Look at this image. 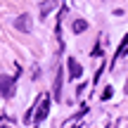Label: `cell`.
I'll return each instance as SVG.
<instances>
[{
	"mask_svg": "<svg viewBox=\"0 0 128 128\" xmlns=\"http://www.w3.org/2000/svg\"><path fill=\"white\" fill-rule=\"evenodd\" d=\"M66 69H69V78H71V81H76V78L83 76V66L78 64L76 57H69L66 60Z\"/></svg>",
	"mask_w": 128,
	"mask_h": 128,
	"instance_id": "1",
	"label": "cell"
},
{
	"mask_svg": "<svg viewBox=\"0 0 128 128\" xmlns=\"http://www.w3.org/2000/svg\"><path fill=\"white\" fill-rule=\"evenodd\" d=\"M31 26H33V22H31L28 14H19V17L14 19V28H19V31H24V33L31 31Z\"/></svg>",
	"mask_w": 128,
	"mask_h": 128,
	"instance_id": "2",
	"label": "cell"
},
{
	"mask_svg": "<svg viewBox=\"0 0 128 128\" xmlns=\"http://www.w3.org/2000/svg\"><path fill=\"white\" fill-rule=\"evenodd\" d=\"M12 88H14V78H10V76H2V78H0V95H2V97H10V95H12Z\"/></svg>",
	"mask_w": 128,
	"mask_h": 128,
	"instance_id": "3",
	"label": "cell"
},
{
	"mask_svg": "<svg viewBox=\"0 0 128 128\" xmlns=\"http://www.w3.org/2000/svg\"><path fill=\"white\" fill-rule=\"evenodd\" d=\"M48 112H50V97H43L40 100V109H38V114H36V121H43L48 116Z\"/></svg>",
	"mask_w": 128,
	"mask_h": 128,
	"instance_id": "4",
	"label": "cell"
},
{
	"mask_svg": "<svg viewBox=\"0 0 128 128\" xmlns=\"http://www.w3.org/2000/svg\"><path fill=\"white\" fill-rule=\"evenodd\" d=\"M86 28H88V22H86V19H76V22L71 24V31L74 33H83Z\"/></svg>",
	"mask_w": 128,
	"mask_h": 128,
	"instance_id": "5",
	"label": "cell"
},
{
	"mask_svg": "<svg viewBox=\"0 0 128 128\" xmlns=\"http://www.w3.org/2000/svg\"><path fill=\"white\" fill-rule=\"evenodd\" d=\"M55 97H62V71H57L55 78Z\"/></svg>",
	"mask_w": 128,
	"mask_h": 128,
	"instance_id": "6",
	"label": "cell"
},
{
	"mask_svg": "<svg viewBox=\"0 0 128 128\" xmlns=\"http://www.w3.org/2000/svg\"><path fill=\"white\" fill-rule=\"evenodd\" d=\"M52 7H55V0H50V2H45V5L40 7V12H43V14H48V12H50Z\"/></svg>",
	"mask_w": 128,
	"mask_h": 128,
	"instance_id": "7",
	"label": "cell"
},
{
	"mask_svg": "<svg viewBox=\"0 0 128 128\" xmlns=\"http://www.w3.org/2000/svg\"><path fill=\"white\" fill-rule=\"evenodd\" d=\"M126 52H128V40H124V45L119 48V57H124Z\"/></svg>",
	"mask_w": 128,
	"mask_h": 128,
	"instance_id": "8",
	"label": "cell"
},
{
	"mask_svg": "<svg viewBox=\"0 0 128 128\" xmlns=\"http://www.w3.org/2000/svg\"><path fill=\"white\" fill-rule=\"evenodd\" d=\"M102 97H104V100H107V97H112V88H109V86L104 88V92H102Z\"/></svg>",
	"mask_w": 128,
	"mask_h": 128,
	"instance_id": "9",
	"label": "cell"
}]
</instances>
